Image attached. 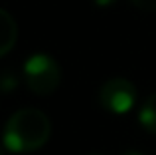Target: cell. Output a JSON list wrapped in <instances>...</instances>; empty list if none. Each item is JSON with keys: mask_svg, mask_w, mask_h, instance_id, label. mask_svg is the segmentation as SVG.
Here are the masks:
<instances>
[{"mask_svg": "<svg viewBox=\"0 0 156 155\" xmlns=\"http://www.w3.org/2000/svg\"><path fill=\"white\" fill-rule=\"evenodd\" d=\"M18 40V24L8 10H0V56H6Z\"/></svg>", "mask_w": 156, "mask_h": 155, "instance_id": "cell-4", "label": "cell"}, {"mask_svg": "<svg viewBox=\"0 0 156 155\" xmlns=\"http://www.w3.org/2000/svg\"><path fill=\"white\" fill-rule=\"evenodd\" d=\"M10 78H12L10 74H4V78H2V89H4V92H10V89L18 84L16 80H10Z\"/></svg>", "mask_w": 156, "mask_h": 155, "instance_id": "cell-7", "label": "cell"}, {"mask_svg": "<svg viewBox=\"0 0 156 155\" xmlns=\"http://www.w3.org/2000/svg\"><path fill=\"white\" fill-rule=\"evenodd\" d=\"M93 2H95L97 6H111V4H115L117 0H93Z\"/></svg>", "mask_w": 156, "mask_h": 155, "instance_id": "cell-8", "label": "cell"}, {"mask_svg": "<svg viewBox=\"0 0 156 155\" xmlns=\"http://www.w3.org/2000/svg\"><path fill=\"white\" fill-rule=\"evenodd\" d=\"M24 80L36 96H51L61 84V70L48 54H34L24 64Z\"/></svg>", "mask_w": 156, "mask_h": 155, "instance_id": "cell-2", "label": "cell"}, {"mask_svg": "<svg viewBox=\"0 0 156 155\" xmlns=\"http://www.w3.org/2000/svg\"><path fill=\"white\" fill-rule=\"evenodd\" d=\"M99 104L111 113H126L136 104V88L126 78H111L99 89Z\"/></svg>", "mask_w": 156, "mask_h": 155, "instance_id": "cell-3", "label": "cell"}, {"mask_svg": "<svg viewBox=\"0 0 156 155\" xmlns=\"http://www.w3.org/2000/svg\"><path fill=\"white\" fill-rule=\"evenodd\" d=\"M130 2L144 12H156V0H130Z\"/></svg>", "mask_w": 156, "mask_h": 155, "instance_id": "cell-6", "label": "cell"}, {"mask_svg": "<svg viewBox=\"0 0 156 155\" xmlns=\"http://www.w3.org/2000/svg\"><path fill=\"white\" fill-rule=\"evenodd\" d=\"M50 117L36 108H24L12 113L4 125V145L14 153H28L44 147L50 139Z\"/></svg>", "mask_w": 156, "mask_h": 155, "instance_id": "cell-1", "label": "cell"}, {"mask_svg": "<svg viewBox=\"0 0 156 155\" xmlns=\"http://www.w3.org/2000/svg\"><path fill=\"white\" fill-rule=\"evenodd\" d=\"M122 155H142V153H138V151H126V153H122Z\"/></svg>", "mask_w": 156, "mask_h": 155, "instance_id": "cell-9", "label": "cell"}, {"mask_svg": "<svg viewBox=\"0 0 156 155\" xmlns=\"http://www.w3.org/2000/svg\"><path fill=\"white\" fill-rule=\"evenodd\" d=\"M138 119H140L142 127L150 133H156V92L150 93L144 100L140 112H138Z\"/></svg>", "mask_w": 156, "mask_h": 155, "instance_id": "cell-5", "label": "cell"}, {"mask_svg": "<svg viewBox=\"0 0 156 155\" xmlns=\"http://www.w3.org/2000/svg\"><path fill=\"white\" fill-rule=\"evenodd\" d=\"M89 155H101V153H89Z\"/></svg>", "mask_w": 156, "mask_h": 155, "instance_id": "cell-10", "label": "cell"}]
</instances>
